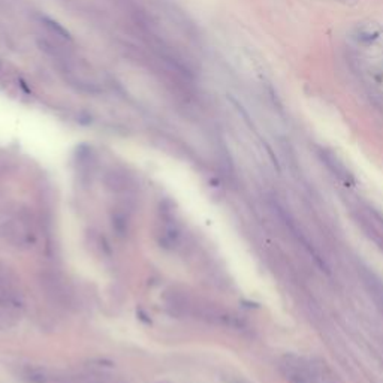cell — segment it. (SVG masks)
Returning a JSON list of instances; mask_svg holds the SVG:
<instances>
[{"label": "cell", "mask_w": 383, "mask_h": 383, "mask_svg": "<svg viewBox=\"0 0 383 383\" xmlns=\"http://www.w3.org/2000/svg\"><path fill=\"white\" fill-rule=\"evenodd\" d=\"M280 373L289 383H319L320 373L311 361L288 355L280 362Z\"/></svg>", "instance_id": "6da1fadb"}, {"label": "cell", "mask_w": 383, "mask_h": 383, "mask_svg": "<svg viewBox=\"0 0 383 383\" xmlns=\"http://www.w3.org/2000/svg\"><path fill=\"white\" fill-rule=\"evenodd\" d=\"M2 235L15 247H27L33 243V234L29 225L18 217L5 221L2 226Z\"/></svg>", "instance_id": "7a4b0ae2"}, {"label": "cell", "mask_w": 383, "mask_h": 383, "mask_svg": "<svg viewBox=\"0 0 383 383\" xmlns=\"http://www.w3.org/2000/svg\"><path fill=\"white\" fill-rule=\"evenodd\" d=\"M104 183H105V187L115 195H130L135 190L133 178L128 172L120 171V169L108 171L105 174Z\"/></svg>", "instance_id": "3957f363"}, {"label": "cell", "mask_w": 383, "mask_h": 383, "mask_svg": "<svg viewBox=\"0 0 383 383\" xmlns=\"http://www.w3.org/2000/svg\"><path fill=\"white\" fill-rule=\"evenodd\" d=\"M55 383H125L115 376L100 373V371H86L55 376Z\"/></svg>", "instance_id": "277c9868"}, {"label": "cell", "mask_w": 383, "mask_h": 383, "mask_svg": "<svg viewBox=\"0 0 383 383\" xmlns=\"http://www.w3.org/2000/svg\"><path fill=\"white\" fill-rule=\"evenodd\" d=\"M319 156L322 159V162L325 164V166L338 178L341 180L343 183L346 184H350L353 183V177L350 174V171L345 166V164L341 162V160L337 157V154H334L331 150H327V148H320L319 150Z\"/></svg>", "instance_id": "5b68a950"}, {"label": "cell", "mask_w": 383, "mask_h": 383, "mask_svg": "<svg viewBox=\"0 0 383 383\" xmlns=\"http://www.w3.org/2000/svg\"><path fill=\"white\" fill-rule=\"evenodd\" d=\"M165 301H166V307L171 310V313L177 316L189 314L192 309L195 307L192 304V301L189 299V296L184 292H180L177 289L169 291L168 295L165 296Z\"/></svg>", "instance_id": "8992f818"}, {"label": "cell", "mask_w": 383, "mask_h": 383, "mask_svg": "<svg viewBox=\"0 0 383 383\" xmlns=\"http://www.w3.org/2000/svg\"><path fill=\"white\" fill-rule=\"evenodd\" d=\"M19 379L26 383H55V374L37 365H24L19 370Z\"/></svg>", "instance_id": "52a82bcc"}, {"label": "cell", "mask_w": 383, "mask_h": 383, "mask_svg": "<svg viewBox=\"0 0 383 383\" xmlns=\"http://www.w3.org/2000/svg\"><path fill=\"white\" fill-rule=\"evenodd\" d=\"M21 302V296L15 291L11 281L0 274V309H15Z\"/></svg>", "instance_id": "ba28073f"}, {"label": "cell", "mask_w": 383, "mask_h": 383, "mask_svg": "<svg viewBox=\"0 0 383 383\" xmlns=\"http://www.w3.org/2000/svg\"><path fill=\"white\" fill-rule=\"evenodd\" d=\"M159 243L165 249H175L180 243V231L171 221L165 220V223L160 226V231L157 234Z\"/></svg>", "instance_id": "9c48e42d"}, {"label": "cell", "mask_w": 383, "mask_h": 383, "mask_svg": "<svg viewBox=\"0 0 383 383\" xmlns=\"http://www.w3.org/2000/svg\"><path fill=\"white\" fill-rule=\"evenodd\" d=\"M112 228L115 229V232L120 235V237H125L128 235L129 232V225H130V216H129V211L126 208H122V210H117L112 217Z\"/></svg>", "instance_id": "30bf717a"}, {"label": "cell", "mask_w": 383, "mask_h": 383, "mask_svg": "<svg viewBox=\"0 0 383 383\" xmlns=\"http://www.w3.org/2000/svg\"><path fill=\"white\" fill-rule=\"evenodd\" d=\"M362 277H364V281H365V285L368 286V289L373 292V295L376 296V299H379L382 304H383V285H382V281L371 273H364L362 274Z\"/></svg>", "instance_id": "8fae6325"}, {"label": "cell", "mask_w": 383, "mask_h": 383, "mask_svg": "<svg viewBox=\"0 0 383 383\" xmlns=\"http://www.w3.org/2000/svg\"><path fill=\"white\" fill-rule=\"evenodd\" d=\"M41 21L44 23V26H45L51 33H54V36H58L60 39H66V41H71L69 32H68L62 24H58L57 21H54V19H51V18H48V17H41Z\"/></svg>", "instance_id": "7c38bea8"}, {"label": "cell", "mask_w": 383, "mask_h": 383, "mask_svg": "<svg viewBox=\"0 0 383 383\" xmlns=\"http://www.w3.org/2000/svg\"><path fill=\"white\" fill-rule=\"evenodd\" d=\"M164 383H165V382H164Z\"/></svg>", "instance_id": "4fadbf2b"}]
</instances>
